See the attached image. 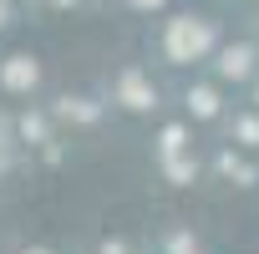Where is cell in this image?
I'll return each mask as SVG.
<instances>
[{
	"label": "cell",
	"mask_w": 259,
	"mask_h": 254,
	"mask_svg": "<svg viewBox=\"0 0 259 254\" xmlns=\"http://www.w3.org/2000/svg\"><path fill=\"white\" fill-rule=\"evenodd\" d=\"M208 46H213V26H208V21L178 16V21L168 26V56H173V61H198Z\"/></svg>",
	"instance_id": "cell-1"
},
{
	"label": "cell",
	"mask_w": 259,
	"mask_h": 254,
	"mask_svg": "<svg viewBox=\"0 0 259 254\" xmlns=\"http://www.w3.org/2000/svg\"><path fill=\"white\" fill-rule=\"evenodd\" d=\"M117 97L133 107V112H148V107H158V92L143 81V71H122V81H117Z\"/></svg>",
	"instance_id": "cell-2"
},
{
	"label": "cell",
	"mask_w": 259,
	"mask_h": 254,
	"mask_svg": "<svg viewBox=\"0 0 259 254\" xmlns=\"http://www.w3.org/2000/svg\"><path fill=\"white\" fill-rule=\"evenodd\" d=\"M36 76H41L36 56H6V71H0V81H6L11 92H31V87H36Z\"/></svg>",
	"instance_id": "cell-3"
},
{
	"label": "cell",
	"mask_w": 259,
	"mask_h": 254,
	"mask_svg": "<svg viewBox=\"0 0 259 254\" xmlns=\"http://www.w3.org/2000/svg\"><path fill=\"white\" fill-rule=\"evenodd\" d=\"M254 71V51L249 46H229L224 56H219V76H229V81H244Z\"/></svg>",
	"instance_id": "cell-4"
},
{
	"label": "cell",
	"mask_w": 259,
	"mask_h": 254,
	"mask_svg": "<svg viewBox=\"0 0 259 254\" xmlns=\"http://www.w3.org/2000/svg\"><path fill=\"white\" fill-rule=\"evenodd\" d=\"M56 117H76V122H97V107L87 97H61L56 102Z\"/></svg>",
	"instance_id": "cell-5"
},
{
	"label": "cell",
	"mask_w": 259,
	"mask_h": 254,
	"mask_svg": "<svg viewBox=\"0 0 259 254\" xmlns=\"http://www.w3.org/2000/svg\"><path fill=\"white\" fill-rule=\"evenodd\" d=\"M188 107H193V117H219V97L208 87H193L188 92Z\"/></svg>",
	"instance_id": "cell-6"
},
{
	"label": "cell",
	"mask_w": 259,
	"mask_h": 254,
	"mask_svg": "<svg viewBox=\"0 0 259 254\" xmlns=\"http://www.w3.org/2000/svg\"><path fill=\"white\" fill-rule=\"evenodd\" d=\"M219 173H229V178H239V183H254V168H249V163H239L234 153H224V158H219Z\"/></svg>",
	"instance_id": "cell-7"
},
{
	"label": "cell",
	"mask_w": 259,
	"mask_h": 254,
	"mask_svg": "<svg viewBox=\"0 0 259 254\" xmlns=\"http://www.w3.org/2000/svg\"><path fill=\"white\" fill-rule=\"evenodd\" d=\"M234 133H239L244 148H259V117H239V122H234Z\"/></svg>",
	"instance_id": "cell-8"
},
{
	"label": "cell",
	"mask_w": 259,
	"mask_h": 254,
	"mask_svg": "<svg viewBox=\"0 0 259 254\" xmlns=\"http://www.w3.org/2000/svg\"><path fill=\"white\" fill-rule=\"evenodd\" d=\"M158 153H163V158L183 153V127H163V138H158Z\"/></svg>",
	"instance_id": "cell-9"
},
{
	"label": "cell",
	"mask_w": 259,
	"mask_h": 254,
	"mask_svg": "<svg viewBox=\"0 0 259 254\" xmlns=\"http://www.w3.org/2000/svg\"><path fill=\"white\" fill-rule=\"evenodd\" d=\"M193 173H198V168H193V163H188V158H178V153H173V158H168V178H173V183H188V178H193Z\"/></svg>",
	"instance_id": "cell-10"
},
{
	"label": "cell",
	"mask_w": 259,
	"mask_h": 254,
	"mask_svg": "<svg viewBox=\"0 0 259 254\" xmlns=\"http://www.w3.org/2000/svg\"><path fill=\"white\" fill-rule=\"evenodd\" d=\"M21 133H26L31 143H46V122H41V117H21Z\"/></svg>",
	"instance_id": "cell-11"
},
{
	"label": "cell",
	"mask_w": 259,
	"mask_h": 254,
	"mask_svg": "<svg viewBox=\"0 0 259 254\" xmlns=\"http://www.w3.org/2000/svg\"><path fill=\"white\" fill-rule=\"evenodd\" d=\"M168 254H198L193 234H173V239H168Z\"/></svg>",
	"instance_id": "cell-12"
},
{
	"label": "cell",
	"mask_w": 259,
	"mask_h": 254,
	"mask_svg": "<svg viewBox=\"0 0 259 254\" xmlns=\"http://www.w3.org/2000/svg\"><path fill=\"white\" fill-rule=\"evenodd\" d=\"M102 254H127V249H122L117 239H107V244H102Z\"/></svg>",
	"instance_id": "cell-13"
},
{
	"label": "cell",
	"mask_w": 259,
	"mask_h": 254,
	"mask_svg": "<svg viewBox=\"0 0 259 254\" xmlns=\"http://www.w3.org/2000/svg\"><path fill=\"white\" fill-rule=\"evenodd\" d=\"M133 6H143V11H153V6H163V0H133Z\"/></svg>",
	"instance_id": "cell-14"
},
{
	"label": "cell",
	"mask_w": 259,
	"mask_h": 254,
	"mask_svg": "<svg viewBox=\"0 0 259 254\" xmlns=\"http://www.w3.org/2000/svg\"><path fill=\"white\" fill-rule=\"evenodd\" d=\"M26 254H46V249H26Z\"/></svg>",
	"instance_id": "cell-15"
},
{
	"label": "cell",
	"mask_w": 259,
	"mask_h": 254,
	"mask_svg": "<svg viewBox=\"0 0 259 254\" xmlns=\"http://www.w3.org/2000/svg\"><path fill=\"white\" fill-rule=\"evenodd\" d=\"M254 97H259V92H254Z\"/></svg>",
	"instance_id": "cell-16"
}]
</instances>
